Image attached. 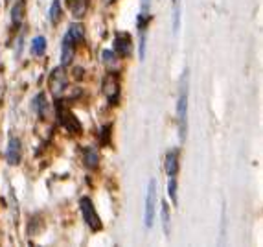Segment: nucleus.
<instances>
[{"label": "nucleus", "instance_id": "f257e3e1", "mask_svg": "<svg viewBox=\"0 0 263 247\" xmlns=\"http://www.w3.org/2000/svg\"><path fill=\"white\" fill-rule=\"evenodd\" d=\"M188 94H190V70H184L179 81V102H177V117H179V136L181 142L186 141L188 135Z\"/></svg>", "mask_w": 263, "mask_h": 247}, {"label": "nucleus", "instance_id": "f03ea898", "mask_svg": "<svg viewBox=\"0 0 263 247\" xmlns=\"http://www.w3.org/2000/svg\"><path fill=\"white\" fill-rule=\"evenodd\" d=\"M103 94L107 96L112 105L118 103V98H120V74L116 70H110V72L105 74V78H103Z\"/></svg>", "mask_w": 263, "mask_h": 247}, {"label": "nucleus", "instance_id": "7ed1b4c3", "mask_svg": "<svg viewBox=\"0 0 263 247\" xmlns=\"http://www.w3.org/2000/svg\"><path fill=\"white\" fill-rule=\"evenodd\" d=\"M79 207H81V214H83V219H85V223L89 225V227L92 229V231H101L103 229V223H101L100 216H98V210H96V207L92 205V201L89 198H83L81 201H79Z\"/></svg>", "mask_w": 263, "mask_h": 247}, {"label": "nucleus", "instance_id": "20e7f679", "mask_svg": "<svg viewBox=\"0 0 263 247\" xmlns=\"http://www.w3.org/2000/svg\"><path fill=\"white\" fill-rule=\"evenodd\" d=\"M155 205H157V181L151 179L148 186V198H145V227H153L155 222Z\"/></svg>", "mask_w": 263, "mask_h": 247}, {"label": "nucleus", "instance_id": "39448f33", "mask_svg": "<svg viewBox=\"0 0 263 247\" xmlns=\"http://www.w3.org/2000/svg\"><path fill=\"white\" fill-rule=\"evenodd\" d=\"M57 120L65 129L74 133V135H79V133H81V124H79V120L68 111L67 107H61L59 103H57Z\"/></svg>", "mask_w": 263, "mask_h": 247}, {"label": "nucleus", "instance_id": "423d86ee", "mask_svg": "<svg viewBox=\"0 0 263 247\" xmlns=\"http://www.w3.org/2000/svg\"><path fill=\"white\" fill-rule=\"evenodd\" d=\"M67 89V74L63 68H55L50 74V91L55 98H59L63 94V91Z\"/></svg>", "mask_w": 263, "mask_h": 247}, {"label": "nucleus", "instance_id": "0eeeda50", "mask_svg": "<svg viewBox=\"0 0 263 247\" xmlns=\"http://www.w3.org/2000/svg\"><path fill=\"white\" fill-rule=\"evenodd\" d=\"M74 56H76V43L72 39L70 35H65L63 39V46H61V65L63 67H68V65L74 61Z\"/></svg>", "mask_w": 263, "mask_h": 247}, {"label": "nucleus", "instance_id": "6e6552de", "mask_svg": "<svg viewBox=\"0 0 263 247\" xmlns=\"http://www.w3.org/2000/svg\"><path fill=\"white\" fill-rule=\"evenodd\" d=\"M114 50L118 52V56H131L133 53V41H131V35L129 34H116V39H114Z\"/></svg>", "mask_w": 263, "mask_h": 247}, {"label": "nucleus", "instance_id": "1a4fd4ad", "mask_svg": "<svg viewBox=\"0 0 263 247\" xmlns=\"http://www.w3.org/2000/svg\"><path fill=\"white\" fill-rule=\"evenodd\" d=\"M20 157H22L20 141L19 139H11L10 144H8V151H6V160H8L11 166H17L20 162Z\"/></svg>", "mask_w": 263, "mask_h": 247}, {"label": "nucleus", "instance_id": "9d476101", "mask_svg": "<svg viewBox=\"0 0 263 247\" xmlns=\"http://www.w3.org/2000/svg\"><path fill=\"white\" fill-rule=\"evenodd\" d=\"M89 4H91V0H67V8L76 19H83L85 17Z\"/></svg>", "mask_w": 263, "mask_h": 247}, {"label": "nucleus", "instance_id": "9b49d317", "mask_svg": "<svg viewBox=\"0 0 263 247\" xmlns=\"http://www.w3.org/2000/svg\"><path fill=\"white\" fill-rule=\"evenodd\" d=\"M166 174L169 175V177H177L179 174V151L177 150H173L169 151L166 155Z\"/></svg>", "mask_w": 263, "mask_h": 247}, {"label": "nucleus", "instance_id": "f8f14e48", "mask_svg": "<svg viewBox=\"0 0 263 247\" xmlns=\"http://www.w3.org/2000/svg\"><path fill=\"white\" fill-rule=\"evenodd\" d=\"M83 155H85V166H86V168H91V170L98 168V164H100V157H98V151L92 150V148H86Z\"/></svg>", "mask_w": 263, "mask_h": 247}, {"label": "nucleus", "instance_id": "ddd939ff", "mask_svg": "<svg viewBox=\"0 0 263 247\" xmlns=\"http://www.w3.org/2000/svg\"><path fill=\"white\" fill-rule=\"evenodd\" d=\"M24 19V0H17L13 6V11H11V20H13L15 26H19Z\"/></svg>", "mask_w": 263, "mask_h": 247}, {"label": "nucleus", "instance_id": "4468645a", "mask_svg": "<svg viewBox=\"0 0 263 247\" xmlns=\"http://www.w3.org/2000/svg\"><path fill=\"white\" fill-rule=\"evenodd\" d=\"M63 17V10H61V2L59 0H53L52 8H50V22L52 24H59Z\"/></svg>", "mask_w": 263, "mask_h": 247}, {"label": "nucleus", "instance_id": "2eb2a0df", "mask_svg": "<svg viewBox=\"0 0 263 247\" xmlns=\"http://www.w3.org/2000/svg\"><path fill=\"white\" fill-rule=\"evenodd\" d=\"M34 107L37 109L39 117H41V118H46V115H48V103H46V98H44L43 92H41V94H39V96L35 98Z\"/></svg>", "mask_w": 263, "mask_h": 247}, {"label": "nucleus", "instance_id": "dca6fc26", "mask_svg": "<svg viewBox=\"0 0 263 247\" xmlns=\"http://www.w3.org/2000/svg\"><path fill=\"white\" fill-rule=\"evenodd\" d=\"M68 35L74 39V43H81L85 39V28H83V24H72L68 30Z\"/></svg>", "mask_w": 263, "mask_h": 247}, {"label": "nucleus", "instance_id": "f3484780", "mask_svg": "<svg viewBox=\"0 0 263 247\" xmlns=\"http://www.w3.org/2000/svg\"><path fill=\"white\" fill-rule=\"evenodd\" d=\"M162 223H164V231H166V234L169 236V231H171V216H169V207H167L166 201L162 203Z\"/></svg>", "mask_w": 263, "mask_h": 247}, {"label": "nucleus", "instance_id": "a211bd4d", "mask_svg": "<svg viewBox=\"0 0 263 247\" xmlns=\"http://www.w3.org/2000/svg\"><path fill=\"white\" fill-rule=\"evenodd\" d=\"M32 50H34V53H37V56H43L44 50H46V39H44V37H35V39L32 41Z\"/></svg>", "mask_w": 263, "mask_h": 247}, {"label": "nucleus", "instance_id": "6ab92c4d", "mask_svg": "<svg viewBox=\"0 0 263 247\" xmlns=\"http://www.w3.org/2000/svg\"><path fill=\"white\" fill-rule=\"evenodd\" d=\"M101 58H103V63L110 68H116V53L110 52V50H103L101 52Z\"/></svg>", "mask_w": 263, "mask_h": 247}, {"label": "nucleus", "instance_id": "aec40b11", "mask_svg": "<svg viewBox=\"0 0 263 247\" xmlns=\"http://www.w3.org/2000/svg\"><path fill=\"white\" fill-rule=\"evenodd\" d=\"M167 190H169V198H171V201L177 205V179H175V177H169Z\"/></svg>", "mask_w": 263, "mask_h": 247}]
</instances>
